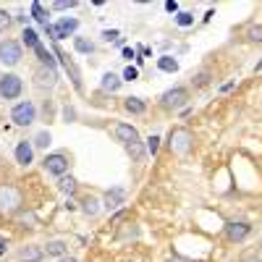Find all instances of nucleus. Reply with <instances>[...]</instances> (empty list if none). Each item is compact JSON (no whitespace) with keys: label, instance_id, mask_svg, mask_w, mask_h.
I'll return each mask as SVG.
<instances>
[{"label":"nucleus","instance_id":"obj_41","mask_svg":"<svg viewBox=\"0 0 262 262\" xmlns=\"http://www.w3.org/2000/svg\"><path fill=\"white\" fill-rule=\"evenodd\" d=\"M58 262H76V259H74V257H60Z\"/></svg>","mask_w":262,"mask_h":262},{"label":"nucleus","instance_id":"obj_30","mask_svg":"<svg viewBox=\"0 0 262 262\" xmlns=\"http://www.w3.org/2000/svg\"><path fill=\"white\" fill-rule=\"evenodd\" d=\"M158 147H160V137H149L147 139V152H149V155H155Z\"/></svg>","mask_w":262,"mask_h":262},{"label":"nucleus","instance_id":"obj_9","mask_svg":"<svg viewBox=\"0 0 262 262\" xmlns=\"http://www.w3.org/2000/svg\"><path fill=\"white\" fill-rule=\"evenodd\" d=\"M116 137L123 142V147H134V144H142L139 139V131L128 123H116Z\"/></svg>","mask_w":262,"mask_h":262},{"label":"nucleus","instance_id":"obj_33","mask_svg":"<svg viewBox=\"0 0 262 262\" xmlns=\"http://www.w3.org/2000/svg\"><path fill=\"white\" fill-rule=\"evenodd\" d=\"M207 81H210V74H200V76H196V81H194V84H196V86H205Z\"/></svg>","mask_w":262,"mask_h":262},{"label":"nucleus","instance_id":"obj_25","mask_svg":"<svg viewBox=\"0 0 262 262\" xmlns=\"http://www.w3.org/2000/svg\"><path fill=\"white\" fill-rule=\"evenodd\" d=\"M74 45H76V50H79V53H86V55H90V53L95 50V45H92V42H86L84 37H76V39H74Z\"/></svg>","mask_w":262,"mask_h":262},{"label":"nucleus","instance_id":"obj_27","mask_svg":"<svg viewBox=\"0 0 262 262\" xmlns=\"http://www.w3.org/2000/svg\"><path fill=\"white\" fill-rule=\"evenodd\" d=\"M176 24H179V27H191V24H194V16L186 13V11H181V13L176 16Z\"/></svg>","mask_w":262,"mask_h":262},{"label":"nucleus","instance_id":"obj_24","mask_svg":"<svg viewBox=\"0 0 262 262\" xmlns=\"http://www.w3.org/2000/svg\"><path fill=\"white\" fill-rule=\"evenodd\" d=\"M53 142V137H50V131H39V134L34 137V147H39V149H45L48 144Z\"/></svg>","mask_w":262,"mask_h":262},{"label":"nucleus","instance_id":"obj_40","mask_svg":"<svg viewBox=\"0 0 262 262\" xmlns=\"http://www.w3.org/2000/svg\"><path fill=\"white\" fill-rule=\"evenodd\" d=\"M3 252H6V238L0 236V254H3Z\"/></svg>","mask_w":262,"mask_h":262},{"label":"nucleus","instance_id":"obj_39","mask_svg":"<svg viewBox=\"0 0 262 262\" xmlns=\"http://www.w3.org/2000/svg\"><path fill=\"white\" fill-rule=\"evenodd\" d=\"M123 58H134V48H126L123 50Z\"/></svg>","mask_w":262,"mask_h":262},{"label":"nucleus","instance_id":"obj_14","mask_svg":"<svg viewBox=\"0 0 262 262\" xmlns=\"http://www.w3.org/2000/svg\"><path fill=\"white\" fill-rule=\"evenodd\" d=\"M158 69L165 71V74H176V71H179V60L170 58V55H163V58L158 60Z\"/></svg>","mask_w":262,"mask_h":262},{"label":"nucleus","instance_id":"obj_21","mask_svg":"<svg viewBox=\"0 0 262 262\" xmlns=\"http://www.w3.org/2000/svg\"><path fill=\"white\" fill-rule=\"evenodd\" d=\"M37 58H39V63H42V66H48V69H53V71H55V58H53L45 48H42V45L37 48Z\"/></svg>","mask_w":262,"mask_h":262},{"label":"nucleus","instance_id":"obj_4","mask_svg":"<svg viewBox=\"0 0 262 262\" xmlns=\"http://www.w3.org/2000/svg\"><path fill=\"white\" fill-rule=\"evenodd\" d=\"M21 90H24V84H21V79L16 74L0 76V95H3L6 100H16L21 95Z\"/></svg>","mask_w":262,"mask_h":262},{"label":"nucleus","instance_id":"obj_17","mask_svg":"<svg viewBox=\"0 0 262 262\" xmlns=\"http://www.w3.org/2000/svg\"><path fill=\"white\" fill-rule=\"evenodd\" d=\"M58 58L63 60V66H66V71H69V74H71V81H74V86H76V90H81V79H79V71L74 69V63H71L69 58H66L63 53H58Z\"/></svg>","mask_w":262,"mask_h":262},{"label":"nucleus","instance_id":"obj_13","mask_svg":"<svg viewBox=\"0 0 262 262\" xmlns=\"http://www.w3.org/2000/svg\"><path fill=\"white\" fill-rule=\"evenodd\" d=\"M32 158H34L32 144H29V142H21V144L16 147V163H21V165H29V163H32Z\"/></svg>","mask_w":262,"mask_h":262},{"label":"nucleus","instance_id":"obj_35","mask_svg":"<svg viewBox=\"0 0 262 262\" xmlns=\"http://www.w3.org/2000/svg\"><path fill=\"white\" fill-rule=\"evenodd\" d=\"M102 37L111 42V39H118V32H116V29H107V32H102Z\"/></svg>","mask_w":262,"mask_h":262},{"label":"nucleus","instance_id":"obj_10","mask_svg":"<svg viewBox=\"0 0 262 262\" xmlns=\"http://www.w3.org/2000/svg\"><path fill=\"white\" fill-rule=\"evenodd\" d=\"M252 231L249 223H228L226 226V236H228V242H242V238H247Z\"/></svg>","mask_w":262,"mask_h":262},{"label":"nucleus","instance_id":"obj_22","mask_svg":"<svg viewBox=\"0 0 262 262\" xmlns=\"http://www.w3.org/2000/svg\"><path fill=\"white\" fill-rule=\"evenodd\" d=\"M45 252H48L50 257H66V244H63V242H50V244L45 247Z\"/></svg>","mask_w":262,"mask_h":262},{"label":"nucleus","instance_id":"obj_38","mask_svg":"<svg viewBox=\"0 0 262 262\" xmlns=\"http://www.w3.org/2000/svg\"><path fill=\"white\" fill-rule=\"evenodd\" d=\"M21 223H34V215H21Z\"/></svg>","mask_w":262,"mask_h":262},{"label":"nucleus","instance_id":"obj_3","mask_svg":"<svg viewBox=\"0 0 262 262\" xmlns=\"http://www.w3.org/2000/svg\"><path fill=\"white\" fill-rule=\"evenodd\" d=\"M11 118H13L16 126H32V123L37 121V107H34L32 102H18V105L13 107Z\"/></svg>","mask_w":262,"mask_h":262},{"label":"nucleus","instance_id":"obj_15","mask_svg":"<svg viewBox=\"0 0 262 262\" xmlns=\"http://www.w3.org/2000/svg\"><path fill=\"white\" fill-rule=\"evenodd\" d=\"M123 107H126L128 113H134V116H142V113L147 111V105H144L139 97H128V100L123 102Z\"/></svg>","mask_w":262,"mask_h":262},{"label":"nucleus","instance_id":"obj_36","mask_svg":"<svg viewBox=\"0 0 262 262\" xmlns=\"http://www.w3.org/2000/svg\"><path fill=\"white\" fill-rule=\"evenodd\" d=\"M168 262H194V259H186V257H179V254H170Z\"/></svg>","mask_w":262,"mask_h":262},{"label":"nucleus","instance_id":"obj_32","mask_svg":"<svg viewBox=\"0 0 262 262\" xmlns=\"http://www.w3.org/2000/svg\"><path fill=\"white\" fill-rule=\"evenodd\" d=\"M247 34H249V39H252V42H262V27H252Z\"/></svg>","mask_w":262,"mask_h":262},{"label":"nucleus","instance_id":"obj_6","mask_svg":"<svg viewBox=\"0 0 262 262\" xmlns=\"http://www.w3.org/2000/svg\"><path fill=\"white\" fill-rule=\"evenodd\" d=\"M42 165H45V170L53 173V176H66V170H69V158H66L63 152H53V155H48L45 160H42Z\"/></svg>","mask_w":262,"mask_h":262},{"label":"nucleus","instance_id":"obj_42","mask_svg":"<svg viewBox=\"0 0 262 262\" xmlns=\"http://www.w3.org/2000/svg\"><path fill=\"white\" fill-rule=\"evenodd\" d=\"M242 262H262V259H257V257H247V259H242Z\"/></svg>","mask_w":262,"mask_h":262},{"label":"nucleus","instance_id":"obj_19","mask_svg":"<svg viewBox=\"0 0 262 262\" xmlns=\"http://www.w3.org/2000/svg\"><path fill=\"white\" fill-rule=\"evenodd\" d=\"M21 42H24L27 48H39V37H37V32L34 29H24V34H21Z\"/></svg>","mask_w":262,"mask_h":262},{"label":"nucleus","instance_id":"obj_29","mask_svg":"<svg viewBox=\"0 0 262 262\" xmlns=\"http://www.w3.org/2000/svg\"><path fill=\"white\" fill-rule=\"evenodd\" d=\"M137 76H139L137 66H126V71H123V81H134Z\"/></svg>","mask_w":262,"mask_h":262},{"label":"nucleus","instance_id":"obj_2","mask_svg":"<svg viewBox=\"0 0 262 262\" xmlns=\"http://www.w3.org/2000/svg\"><path fill=\"white\" fill-rule=\"evenodd\" d=\"M168 144H170L173 155H189L191 147H194V134L189 128H173L170 137H168Z\"/></svg>","mask_w":262,"mask_h":262},{"label":"nucleus","instance_id":"obj_1","mask_svg":"<svg viewBox=\"0 0 262 262\" xmlns=\"http://www.w3.org/2000/svg\"><path fill=\"white\" fill-rule=\"evenodd\" d=\"M24 205V196L13 184H0V215H13Z\"/></svg>","mask_w":262,"mask_h":262},{"label":"nucleus","instance_id":"obj_8","mask_svg":"<svg viewBox=\"0 0 262 262\" xmlns=\"http://www.w3.org/2000/svg\"><path fill=\"white\" fill-rule=\"evenodd\" d=\"M0 60H3L6 66H16L21 60V45L13 39H3L0 42Z\"/></svg>","mask_w":262,"mask_h":262},{"label":"nucleus","instance_id":"obj_37","mask_svg":"<svg viewBox=\"0 0 262 262\" xmlns=\"http://www.w3.org/2000/svg\"><path fill=\"white\" fill-rule=\"evenodd\" d=\"M233 86H236V81H228V84H223V86H221V92H231Z\"/></svg>","mask_w":262,"mask_h":262},{"label":"nucleus","instance_id":"obj_31","mask_svg":"<svg viewBox=\"0 0 262 262\" xmlns=\"http://www.w3.org/2000/svg\"><path fill=\"white\" fill-rule=\"evenodd\" d=\"M74 6H76V0H55V3H53V8H58V11L74 8Z\"/></svg>","mask_w":262,"mask_h":262},{"label":"nucleus","instance_id":"obj_7","mask_svg":"<svg viewBox=\"0 0 262 262\" xmlns=\"http://www.w3.org/2000/svg\"><path fill=\"white\" fill-rule=\"evenodd\" d=\"M79 29V21L76 18H60L58 24H48V34L53 39H63V37H69Z\"/></svg>","mask_w":262,"mask_h":262},{"label":"nucleus","instance_id":"obj_12","mask_svg":"<svg viewBox=\"0 0 262 262\" xmlns=\"http://www.w3.org/2000/svg\"><path fill=\"white\" fill-rule=\"evenodd\" d=\"M42 252L39 247H34V244H29V247H24V249H18V259L21 262H39L42 259Z\"/></svg>","mask_w":262,"mask_h":262},{"label":"nucleus","instance_id":"obj_20","mask_svg":"<svg viewBox=\"0 0 262 262\" xmlns=\"http://www.w3.org/2000/svg\"><path fill=\"white\" fill-rule=\"evenodd\" d=\"M58 189H60L63 194H74V191H76V179H71V176H60Z\"/></svg>","mask_w":262,"mask_h":262},{"label":"nucleus","instance_id":"obj_18","mask_svg":"<svg viewBox=\"0 0 262 262\" xmlns=\"http://www.w3.org/2000/svg\"><path fill=\"white\" fill-rule=\"evenodd\" d=\"M55 79H58V74H55L53 69H48V71H39L37 84H39V86H53V84H55Z\"/></svg>","mask_w":262,"mask_h":262},{"label":"nucleus","instance_id":"obj_34","mask_svg":"<svg viewBox=\"0 0 262 262\" xmlns=\"http://www.w3.org/2000/svg\"><path fill=\"white\" fill-rule=\"evenodd\" d=\"M165 11H168V13H176V11H179V3H176V0H168V3H165Z\"/></svg>","mask_w":262,"mask_h":262},{"label":"nucleus","instance_id":"obj_23","mask_svg":"<svg viewBox=\"0 0 262 262\" xmlns=\"http://www.w3.org/2000/svg\"><path fill=\"white\" fill-rule=\"evenodd\" d=\"M32 16L39 21V24L48 27V13H45V8H42V3H32Z\"/></svg>","mask_w":262,"mask_h":262},{"label":"nucleus","instance_id":"obj_11","mask_svg":"<svg viewBox=\"0 0 262 262\" xmlns=\"http://www.w3.org/2000/svg\"><path fill=\"white\" fill-rule=\"evenodd\" d=\"M123 200H126L123 189H111V191H105V207H107V210L121 207V205H123Z\"/></svg>","mask_w":262,"mask_h":262},{"label":"nucleus","instance_id":"obj_28","mask_svg":"<svg viewBox=\"0 0 262 262\" xmlns=\"http://www.w3.org/2000/svg\"><path fill=\"white\" fill-rule=\"evenodd\" d=\"M11 21H13V18H11L8 11H0V32H6V29L11 27Z\"/></svg>","mask_w":262,"mask_h":262},{"label":"nucleus","instance_id":"obj_26","mask_svg":"<svg viewBox=\"0 0 262 262\" xmlns=\"http://www.w3.org/2000/svg\"><path fill=\"white\" fill-rule=\"evenodd\" d=\"M81 205H84V212H86V215H97V212H100L97 200H92V196H86V200H84Z\"/></svg>","mask_w":262,"mask_h":262},{"label":"nucleus","instance_id":"obj_16","mask_svg":"<svg viewBox=\"0 0 262 262\" xmlns=\"http://www.w3.org/2000/svg\"><path fill=\"white\" fill-rule=\"evenodd\" d=\"M121 81H123V79H118L116 74H105V76H102V81H100V86H102L105 92H116L118 86H121Z\"/></svg>","mask_w":262,"mask_h":262},{"label":"nucleus","instance_id":"obj_5","mask_svg":"<svg viewBox=\"0 0 262 262\" xmlns=\"http://www.w3.org/2000/svg\"><path fill=\"white\" fill-rule=\"evenodd\" d=\"M189 100V92L184 90V86H173V90H168L163 97H160V105L163 107H173V111H179V107H184Z\"/></svg>","mask_w":262,"mask_h":262}]
</instances>
